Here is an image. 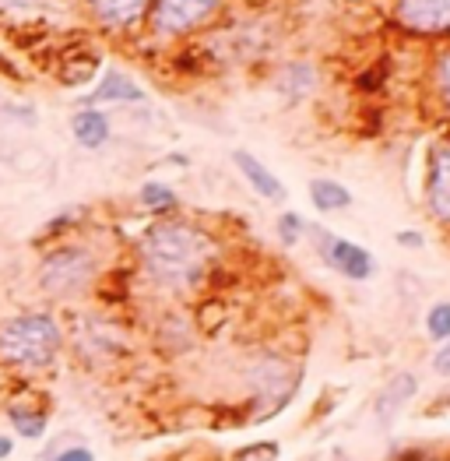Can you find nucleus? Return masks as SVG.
Returning <instances> with one entry per match:
<instances>
[{
    "label": "nucleus",
    "instance_id": "10",
    "mask_svg": "<svg viewBox=\"0 0 450 461\" xmlns=\"http://www.w3.org/2000/svg\"><path fill=\"white\" fill-rule=\"evenodd\" d=\"M232 162L239 166V173L247 176V184L261 194L264 201H285V197H289V194H285V184H282V180L264 166L257 155H250V152H243V149H239V152L232 155Z\"/></svg>",
    "mask_w": 450,
    "mask_h": 461
},
{
    "label": "nucleus",
    "instance_id": "24",
    "mask_svg": "<svg viewBox=\"0 0 450 461\" xmlns=\"http://www.w3.org/2000/svg\"><path fill=\"white\" fill-rule=\"evenodd\" d=\"M11 455H14V440L0 433V461H7V458H11Z\"/></svg>",
    "mask_w": 450,
    "mask_h": 461
},
{
    "label": "nucleus",
    "instance_id": "21",
    "mask_svg": "<svg viewBox=\"0 0 450 461\" xmlns=\"http://www.w3.org/2000/svg\"><path fill=\"white\" fill-rule=\"evenodd\" d=\"M50 461H95V455H92L88 447H81V444H77V447H64L60 455H53Z\"/></svg>",
    "mask_w": 450,
    "mask_h": 461
},
{
    "label": "nucleus",
    "instance_id": "6",
    "mask_svg": "<svg viewBox=\"0 0 450 461\" xmlns=\"http://www.w3.org/2000/svg\"><path fill=\"white\" fill-rule=\"evenodd\" d=\"M394 22L412 36H450V0H394Z\"/></svg>",
    "mask_w": 450,
    "mask_h": 461
},
{
    "label": "nucleus",
    "instance_id": "16",
    "mask_svg": "<svg viewBox=\"0 0 450 461\" xmlns=\"http://www.w3.org/2000/svg\"><path fill=\"white\" fill-rule=\"evenodd\" d=\"M141 204L155 212V215H169V212H176L180 208V197L173 187H166V184H145L141 187Z\"/></svg>",
    "mask_w": 450,
    "mask_h": 461
},
{
    "label": "nucleus",
    "instance_id": "18",
    "mask_svg": "<svg viewBox=\"0 0 450 461\" xmlns=\"http://www.w3.org/2000/svg\"><path fill=\"white\" fill-rule=\"evenodd\" d=\"M306 219L302 215H296V212H285L282 219H278V240L285 243V247H296L302 236H306Z\"/></svg>",
    "mask_w": 450,
    "mask_h": 461
},
{
    "label": "nucleus",
    "instance_id": "13",
    "mask_svg": "<svg viewBox=\"0 0 450 461\" xmlns=\"http://www.w3.org/2000/svg\"><path fill=\"white\" fill-rule=\"evenodd\" d=\"M310 201L317 212H345L352 208V191L338 180H310Z\"/></svg>",
    "mask_w": 450,
    "mask_h": 461
},
{
    "label": "nucleus",
    "instance_id": "1",
    "mask_svg": "<svg viewBox=\"0 0 450 461\" xmlns=\"http://www.w3.org/2000/svg\"><path fill=\"white\" fill-rule=\"evenodd\" d=\"M215 250L219 247H215L212 232L201 230L197 222L162 219L141 240V265L155 285L187 293L197 282H204V275L212 271Z\"/></svg>",
    "mask_w": 450,
    "mask_h": 461
},
{
    "label": "nucleus",
    "instance_id": "23",
    "mask_svg": "<svg viewBox=\"0 0 450 461\" xmlns=\"http://www.w3.org/2000/svg\"><path fill=\"white\" fill-rule=\"evenodd\" d=\"M398 243H401V247H422V232H398Z\"/></svg>",
    "mask_w": 450,
    "mask_h": 461
},
{
    "label": "nucleus",
    "instance_id": "15",
    "mask_svg": "<svg viewBox=\"0 0 450 461\" xmlns=\"http://www.w3.org/2000/svg\"><path fill=\"white\" fill-rule=\"evenodd\" d=\"M317 85V75H313V68L310 64H289L282 75L274 77V88L292 103V99H302L310 88Z\"/></svg>",
    "mask_w": 450,
    "mask_h": 461
},
{
    "label": "nucleus",
    "instance_id": "25",
    "mask_svg": "<svg viewBox=\"0 0 450 461\" xmlns=\"http://www.w3.org/2000/svg\"><path fill=\"white\" fill-rule=\"evenodd\" d=\"M7 4H14V7H36L39 0H7Z\"/></svg>",
    "mask_w": 450,
    "mask_h": 461
},
{
    "label": "nucleus",
    "instance_id": "14",
    "mask_svg": "<svg viewBox=\"0 0 450 461\" xmlns=\"http://www.w3.org/2000/svg\"><path fill=\"white\" fill-rule=\"evenodd\" d=\"M7 423L14 426V433L18 437H25V440H39L42 433H46V426H50V420H46V412L39 409V405H7Z\"/></svg>",
    "mask_w": 450,
    "mask_h": 461
},
{
    "label": "nucleus",
    "instance_id": "2",
    "mask_svg": "<svg viewBox=\"0 0 450 461\" xmlns=\"http://www.w3.org/2000/svg\"><path fill=\"white\" fill-rule=\"evenodd\" d=\"M64 348V328L53 313L29 310L0 324V359L14 370H46Z\"/></svg>",
    "mask_w": 450,
    "mask_h": 461
},
{
    "label": "nucleus",
    "instance_id": "5",
    "mask_svg": "<svg viewBox=\"0 0 450 461\" xmlns=\"http://www.w3.org/2000/svg\"><path fill=\"white\" fill-rule=\"evenodd\" d=\"M313 243H317V254L324 258V265L328 268H335L338 275H345V278H352V282H366V278H374V254L366 250V247H359V243H352V240H345V236H335L331 230H320V226H313Z\"/></svg>",
    "mask_w": 450,
    "mask_h": 461
},
{
    "label": "nucleus",
    "instance_id": "17",
    "mask_svg": "<svg viewBox=\"0 0 450 461\" xmlns=\"http://www.w3.org/2000/svg\"><path fill=\"white\" fill-rule=\"evenodd\" d=\"M426 335L433 342H450V303H433L426 313Z\"/></svg>",
    "mask_w": 450,
    "mask_h": 461
},
{
    "label": "nucleus",
    "instance_id": "8",
    "mask_svg": "<svg viewBox=\"0 0 450 461\" xmlns=\"http://www.w3.org/2000/svg\"><path fill=\"white\" fill-rule=\"evenodd\" d=\"M415 394H418V377H415L412 370L394 374L387 384L376 391V398H374L376 426H380V429H391V426L401 420V412L412 405Z\"/></svg>",
    "mask_w": 450,
    "mask_h": 461
},
{
    "label": "nucleus",
    "instance_id": "19",
    "mask_svg": "<svg viewBox=\"0 0 450 461\" xmlns=\"http://www.w3.org/2000/svg\"><path fill=\"white\" fill-rule=\"evenodd\" d=\"M429 77H433V88H436V95L444 99V106H450V46L433 60Z\"/></svg>",
    "mask_w": 450,
    "mask_h": 461
},
{
    "label": "nucleus",
    "instance_id": "7",
    "mask_svg": "<svg viewBox=\"0 0 450 461\" xmlns=\"http://www.w3.org/2000/svg\"><path fill=\"white\" fill-rule=\"evenodd\" d=\"M426 208L450 230V145H433L426 166Z\"/></svg>",
    "mask_w": 450,
    "mask_h": 461
},
{
    "label": "nucleus",
    "instance_id": "3",
    "mask_svg": "<svg viewBox=\"0 0 450 461\" xmlns=\"http://www.w3.org/2000/svg\"><path fill=\"white\" fill-rule=\"evenodd\" d=\"M95 278H99V261L81 243H60V247H53L42 258V265H39V289L46 296H53V300L81 296L85 289H92Z\"/></svg>",
    "mask_w": 450,
    "mask_h": 461
},
{
    "label": "nucleus",
    "instance_id": "12",
    "mask_svg": "<svg viewBox=\"0 0 450 461\" xmlns=\"http://www.w3.org/2000/svg\"><path fill=\"white\" fill-rule=\"evenodd\" d=\"M71 131H75V141L81 149H103L106 141H110V116L103 113V110H95V106H88V110H77L71 116Z\"/></svg>",
    "mask_w": 450,
    "mask_h": 461
},
{
    "label": "nucleus",
    "instance_id": "20",
    "mask_svg": "<svg viewBox=\"0 0 450 461\" xmlns=\"http://www.w3.org/2000/svg\"><path fill=\"white\" fill-rule=\"evenodd\" d=\"M95 71H99V57H92V53H88V57H85V60H77V64L68 60V64H64V71H60V81H64V85H81V81H88Z\"/></svg>",
    "mask_w": 450,
    "mask_h": 461
},
{
    "label": "nucleus",
    "instance_id": "22",
    "mask_svg": "<svg viewBox=\"0 0 450 461\" xmlns=\"http://www.w3.org/2000/svg\"><path fill=\"white\" fill-rule=\"evenodd\" d=\"M433 370H436L440 377H447V381H450V342H444V348L433 356Z\"/></svg>",
    "mask_w": 450,
    "mask_h": 461
},
{
    "label": "nucleus",
    "instance_id": "11",
    "mask_svg": "<svg viewBox=\"0 0 450 461\" xmlns=\"http://www.w3.org/2000/svg\"><path fill=\"white\" fill-rule=\"evenodd\" d=\"M88 103H95V106H103V103H145V88L123 71H106Z\"/></svg>",
    "mask_w": 450,
    "mask_h": 461
},
{
    "label": "nucleus",
    "instance_id": "9",
    "mask_svg": "<svg viewBox=\"0 0 450 461\" xmlns=\"http://www.w3.org/2000/svg\"><path fill=\"white\" fill-rule=\"evenodd\" d=\"M85 4L95 25L106 32H134L138 25L148 22L151 11V0H85Z\"/></svg>",
    "mask_w": 450,
    "mask_h": 461
},
{
    "label": "nucleus",
    "instance_id": "4",
    "mask_svg": "<svg viewBox=\"0 0 450 461\" xmlns=\"http://www.w3.org/2000/svg\"><path fill=\"white\" fill-rule=\"evenodd\" d=\"M229 0H151L148 25L158 39H187L225 14Z\"/></svg>",
    "mask_w": 450,
    "mask_h": 461
}]
</instances>
